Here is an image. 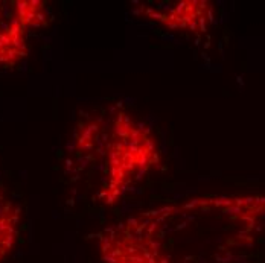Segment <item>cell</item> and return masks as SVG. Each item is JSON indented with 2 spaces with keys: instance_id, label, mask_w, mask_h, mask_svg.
Returning a JSON list of instances; mask_svg holds the SVG:
<instances>
[{
  "instance_id": "cell-1",
  "label": "cell",
  "mask_w": 265,
  "mask_h": 263,
  "mask_svg": "<svg viewBox=\"0 0 265 263\" xmlns=\"http://www.w3.org/2000/svg\"><path fill=\"white\" fill-rule=\"evenodd\" d=\"M235 196H209L157 207L108 228L101 237L105 263H224L209 252L216 219Z\"/></svg>"
},
{
  "instance_id": "cell-2",
  "label": "cell",
  "mask_w": 265,
  "mask_h": 263,
  "mask_svg": "<svg viewBox=\"0 0 265 263\" xmlns=\"http://www.w3.org/2000/svg\"><path fill=\"white\" fill-rule=\"evenodd\" d=\"M104 152L105 177L101 199L107 205H113L132 180L160 161L159 148L151 133L122 111L108 129Z\"/></svg>"
},
{
  "instance_id": "cell-3",
  "label": "cell",
  "mask_w": 265,
  "mask_h": 263,
  "mask_svg": "<svg viewBox=\"0 0 265 263\" xmlns=\"http://www.w3.org/2000/svg\"><path fill=\"white\" fill-rule=\"evenodd\" d=\"M145 15L163 23L169 29H191L192 32L204 29L210 19V5L207 2H178L175 6H145Z\"/></svg>"
}]
</instances>
